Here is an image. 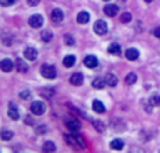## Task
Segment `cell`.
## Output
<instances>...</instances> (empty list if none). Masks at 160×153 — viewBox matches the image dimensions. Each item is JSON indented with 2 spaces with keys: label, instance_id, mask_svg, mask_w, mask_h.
I'll list each match as a JSON object with an SVG mask.
<instances>
[{
  "label": "cell",
  "instance_id": "4",
  "mask_svg": "<svg viewBox=\"0 0 160 153\" xmlns=\"http://www.w3.org/2000/svg\"><path fill=\"white\" fill-rule=\"evenodd\" d=\"M45 110H47V107H45V104L42 101H34L31 104V112L35 115H42L45 112Z\"/></svg>",
  "mask_w": 160,
  "mask_h": 153
},
{
  "label": "cell",
  "instance_id": "3",
  "mask_svg": "<svg viewBox=\"0 0 160 153\" xmlns=\"http://www.w3.org/2000/svg\"><path fill=\"white\" fill-rule=\"evenodd\" d=\"M93 28H94V32L98 34V35H104V34L108 31V25L104 20H98V21H96Z\"/></svg>",
  "mask_w": 160,
  "mask_h": 153
},
{
  "label": "cell",
  "instance_id": "26",
  "mask_svg": "<svg viewBox=\"0 0 160 153\" xmlns=\"http://www.w3.org/2000/svg\"><path fill=\"white\" fill-rule=\"evenodd\" d=\"M13 135L14 134L11 131H8V129H3L2 134H0V136H2L3 141H8V139H11V138H13Z\"/></svg>",
  "mask_w": 160,
  "mask_h": 153
},
{
  "label": "cell",
  "instance_id": "5",
  "mask_svg": "<svg viewBox=\"0 0 160 153\" xmlns=\"http://www.w3.org/2000/svg\"><path fill=\"white\" fill-rule=\"evenodd\" d=\"M28 22H30V25L32 28H39L44 24V17H42L41 14H32V16L30 17V20H28Z\"/></svg>",
  "mask_w": 160,
  "mask_h": 153
},
{
  "label": "cell",
  "instance_id": "11",
  "mask_svg": "<svg viewBox=\"0 0 160 153\" xmlns=\"http://www.w3.org/2000/svg\"><path fill=\"white\" fill-rule=\"evenodd\" d=\"M118 6L117 4H107L104 7V13L107 14L108 17H114V16H117V14H118Z\"/></svg>",
  "mask_w": 160,
  "mask_h": 153
},
{
  "label": "cell",
  "instance_id": "28",
  "mask_svg": "<svg viewBox=\"0 0 160 153\" xmlns=\"http://www.w3.org/2000/svg\"><path fill=\"white\" fill-rule=\"evenodd\" d=\"M20 97H21L22 100H28V98L31 97V93L28 91V90H24V91L20 93Z\"/></svg>",
  "mask_w": 160,
  "mask_h": 153
},
{
  "label": "cell",
  "instance_id": "24",
  "mask_svg": "<svg viewBox=\"0 0 160 153\" xmlns=\"http://www.w3.org/2000/svg\"><path fill=\"white\" fill-rule=\"evenodd\" d=\"M41 38H42V41H45V42H49L51 39L53 38V34L51 32V31L45 30V31H42V34H41Z\"/></svg>",
  "mask_w": 160,
  "mask_h": 153
},
{
  "label": "cell",
  "instance_id": "31",
  "mask_svg": "<svg viewBox=\"0 0 160 153\" xmlns=\"http://www.w3.org/2000/svg\"><path fill=\"white\" fill-rule=\"evenodd\" d=\"M47 126H44V125H41V126H38V129H37V134H45L47 132Z\"/></svg>",
  "mask_w": 160,
  "mask_h": 153
},
{
  "label": "cell",
  "instance_id": "33",
  "mask_svg": "<svg viewBox=\"0 0 160 153\" xmlns=\"http://www.w3.org/2000/svg\"><path fill=\"white\" fill-rule=\"evenodd\" d=\"M153 34H155V35L158 37V38H160V27H158V28H156V30L153 31Z\"/></svg>",
  "mask_w": 160,
  "mask_h": 153
},
{
  "label": "cell",
  "instance_id": "32",
  "mask_svg": "<svg viewBox=\"0 0 160 153\" xmlns=\"http://www.w3.org/2000/svg\"><path fill=\"white\" fill-rule=\"evenodd\" d=\"M28 4H30V6H38L39 4V0H28Z\"/></svg>",
  "mask_w": 160,
  "mask_h": 153
},
{
  "label": "cell",
  "instance_id": "9",
  "mask_svg": "<svg viewBox=\"0 0 160 153\" xmlns=\"http://www.w3.org/2000/svg\"><path fill=\"white\" fill-rule=\"evenodd\" d=\"M65 14L63 11L61 10V8H53L52 10V14H51V20H52L53 22H61L62 20H63Z\"/></svg>",
  "mask_w": 160,
  "mask_h": 153
},
{
  "label": "cell",
  "instance_id": "25",
  "mask_svg": "<svg viewBox=\"0 0 160 153\" xmlns=\"http://www.w3.org/2000/svg\"><path fill=\"white\" fill-rule=\"evenodd\" d=\"M136 80H138V76H136L135 73H129V75L125 77V83L127 84H133V83H136Z\"/></svg>",
  "mask_w": 160,
  "mask_h": 153
},
{
  "label": "cell",
  "instance_id": "35",
  "mask_svg": "<svg viewBox=\"0 0 160 153\" xmlns=\"http://www.w3.org/2000/svg\"><path fill=\"white\" fill-rule=\"evenodd\" d=\"M105 2H110V0H105Z\"/></svg>",
  "mask_w": 160,
  "mask_h": 153
},
{
  "label": "cell",
  "instance_id": "19",
  "mask_svg": "<svg viewBox=\"0 0 160 153\" xmlns=\"http://www.w3.org/2000/svg\"><path fill=\"white\" fill-rule=\"evenodd\" d=\"M16 67H17V70H18V72H21V73H25L28 70V66L25 65L24 61H21V59H17V61H16Z\"/></svg>",
  "mask_w": 160,
  "mask_h": 153
},
{
  "label": "cell",
  "instance_id": "12",
  "mask_svg": "<svg viewBox=\"0 0 160 153\" xmlns=\"http://www.w3.org/2000/svg\"><path fill=\"white\" fill-rule=\"evenodd\" d=\"M24 56L28 61H35L37 56H38V51H37L35 48H27V49L24 51Z\"/></svg>",
  "mask_w": 160,
  "mask_h": 153
},
{
  "label": "cell",
  "instance_id": "20",
  "mask_svg": "<svg viewBox=\"0 0 160 153\" xmlns=\"http://www.w3.org/2000/svg\"><path fill=\"white\" fill-rule=\"evenodd\" d=\"M75 63H76V58H75L73 55H68V56H65V59H63V65H65V67H72Z\"/></svg>",
  "mask_w": 160,
  "mask_h": 153
},
{
  "label": "cell",
  "instance_id": "14",
  "mask_svg": "<svg viewBox=\"0 0 160 153\" xmlns=\"http://www.w3.org/2000/svg\"><path fill=\"white\" fill-rule=\"evenodd\" d=\"M125 56H127V59H129V61H136V59L139 58V51L135 49V48H129V49H127V52H125Z\"/></svg>",
  "mask_w": 160,
  "mask_h": 153
},
{
  "label": "cell",
  "instance_id": "6",
  "mask_svg": "<svg viewBox=\"0 0 160 153\" xmlns=\"http://www.w3.org/2000/svg\"><path fill=\"white\" fill-rule=\"evenodd\" d=\"M65 124H66L68 128L73 132H78L80 129V126H82L79 122V120H76V118H66V120H65Z\"/></svg>",
  "mask_w": 160,
  "mask_h": 153
},
{
  "label": "cell",
  "instance_id": "21",
  "mask_svg": "<svg viewBox=\"0 0 160 153\" xmlns=\"http://www.w3.org/2000/svg\"><path fill=\"white\" fill-rule=\"evenodd\" d=\"M110 146L114 149V151H121L124 148V141L122 139H114L112 142L110 143Z\"/></svg>",
  "mask_w": 160,
  "mask_h": 153
},
{
  "label": "cell",
  "instance_id": "1",
  "mask_svg": "<svg viewBox=\"0 0 160 153\" xmlns=\"http://www.w3.org/2000/svg\"><path fill=\"white\" fill-rule=\"evenodd\" d=\"M66 142L69 143L70 146H73V148L76 149H84L86 148V143L84 141H83L82 136H79V135H66Z\"/></svg>",
  "mask_w": 160,
  "mask_h": 153
},
{
  "label": "cell",
  "instance_id": "23",
  "mask_svg": "<svg viewBox=\"0 0 160 153\" xmlns=\"http://www.w3.org/2000/svg\"><path fill=\"white\" fill-rule=\"evenodd\" d=\"M108 52L112 53V55H118V53H121V47L118 44H111L108 47Z\"/></svg>",
  "mask_w": 160,
  "mask_h": 153
},
{
  "label": "cell",
  "instance_id": "15",
  "mask_svg": "<svg viewBox=\"0 0 160 153\" xmlns=\"http://www.w3.org/2000/svg\"><path fill=\"white\" fill-rule=\"evenodd\" d=\"M88 20H90V14L87 11H80L78 14V22L79 24H87Z\"/></svg>",
  "mask_w": 160,
  "mask_h": 153
},
{
  "label": "cell",
  "instance_id": "29",
  "mask_svg": "<svg viewBox=\"0 0 160 153\" xmlns=\"http://www.w3.org/2000/svg\"><path fill=\"white\" fill-rule=\"evenodd\" d=\"M14 2H16V0H0V4H2L3 7H8V6L14 4Z\"/></svg>",
  "mask_w": 160,
  "mask_h": 153
},
{
  "label": "cell",
  "instance_id": "2",
  "mask_svg": "<svg viewBox=\"0 0 160 153\" xmlns=\"http://www.w3.org/2000/svg\"><path fill=\"white\" fill-rule=\"evenodd\" d=\"M41 75L45 79H55L56 77V69L52 65H42L41 66Z\"/></svg>",
  "mask_w": 160,
  "mask_h": 153
},
{
  "label": "cell",
  "instance_id": "34",
  "mask_svg": "<svg viewBox=\"0 0 160 153\" xmlns=\"http://www.w3.org/2000/svg\"><path fill=\"white\" fill-rule=\"evenodd\" d=\"M145 2H146V3H152L153 0H145Z\"/></svg>",
  "mask_w": 160,
  "mask_h": 153
},
{
  "label": "cell",
  "instance_id": "27",
  "mask_svg": "<svg viewBox=\"0 0 160 153\" xmlns=\"http://www.w3.org/2000/svg\"><path fill=\"white\" fill-rule=\"evenodd\" d=\"M131 20H132V16H131L129 13H124V14L121 16V21H122V22H129Z\"/></svg>",
  "mask_w": 160,
  "mask_h": 153
},
{
  "label": "cell",
  "instance_id": "18",
  "mask_svg": "<svg viewBox=\"0 0 160 153\" xmlns=\"http://www.w3.org/2000/svg\"><path fill=\"white\" fill-rule=\"evenodd\" d=\"M55 151H56V146L52 141H47V142L44 143V152L45 153H53Z\"/></svg>",
  "mask_w": 160,
  "mask_h": 153
},
{
  "label": "cell",
  "instance_id": "16",
  "mask_svg": "<svg viewBox=\"0 0 160 153\" xmlns=\"http://www.w3.org/2000/svg\"><path fill=\"white\" fill-rule=\"evenodd\" d=\"M105 83H107L108 86H111V87H115L117 83H118V79H117L115 75H112V73H108V75L105 76Z\"/></svg>",
  "mask_w": 160,
  "mask_h": 153
},
{
  "label": "cell",
  "instance_id": "13",
  "mask_svg": "<svg viewBox=\"0 0 160 153\" xmlns=\"http://www.w3.org/2000/svg\"><path fill=\"white\" fill-rule=\"evenodd\" d=\"M83 75L82 73H73L72 76H70V83L73 84V86H82L83 83Z\"/></svg>",
  "mask_w": 160,
  "mask_h": 153
},
{
  "label": "cell",
  "instance_id": "30",
  "mask_svg": "<svg viewBox=\"0 0 160 153\" xmlns=\"http://www.w3.org/2000/svg\"><path fill=\"white\" fill-rule=\"evenodd\" d=\"M65 42H66L68 45H73L75 44V39H73L72 35H65Z\"/></svg>",
  "mask_w": 160,
  "mask_h": 153
},
{
  "label": "cell",
  "instance_id": "17",
  "mask_svg": "<svg viewBox=\"0 0 160 153\" xmlns=\"http://www.w3.org/2000/svg\"><path fill=\"white\" fill-rule=\"evenodd\" d=\"M93 110H94L96 112H98V114H102V112L105 111V107H104V104H102L101 101L94 100V101H93Z\"/></svg>",
  "mask_w": 160,
  "mask_h": 153
},
{
  "label": "cell",
  "instance_id": "7",
  "mask_svg": "<svg viewBox=\"0 0 160 153\" xmlns=\"http://www.w3.org/2000/svg\"><path fill=\"white\" fill-rule=\"evenodd\" d=\"M14 62L11 61V59H3L2 62H0V69L3 70V72H11V70L14 69Z\"/></svg>",
  "mask_w": 160,
  "mask_h": 153
},
{
  "label": "cell",
  "instance_id": "10",
  "mask_svg": "<svg viewBox=\"0 0 160 153\" xmlns=\"http://www.w3.org/2000/svg\"><path fill=\"white\" fill-rule=\"evenodd\" d=\"M7 114H8V117H10L11 120H14V121H17L20 118V112H18V108H17L16 104H10V106H8Z\"/></svg>",
  "mask_w": 160,
  "mask_h": 153
},
{
  "label": "cell",
  "instance_id": "8",
  "mask_svg": "<svg viewBox=\"0 0 160 153\" xmlns=\"http://www.w3.org/2000/svg\"><path fill=\"white\" fill-rule=\"evenodd\" d=\"M84 65L87 67H90V69H94V67L98 66V59L94 55H87L84 58Z\"/></svg>",
  "mask_w": 160,
  "mask_h": 153
},
{
  "label": "cell",
  "instance_id": "22",
  "mask_svg": "<svg viewBox=\"0 0 160 153\" xmlns=\"http://www.w3.org/2000/svg\"><path fill=\"white\" fill-rule=\"evenodd\" d=\"M105 79H101V77H98V79H94L93 80V87L94 89H104V86H105Z\"/></svg>",
  "mask_w": 160,
  "mask_h": 153
}]
</instances>
